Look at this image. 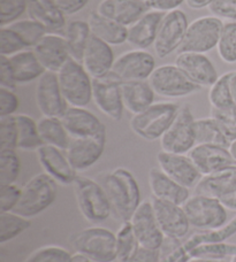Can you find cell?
<instances>
[{
  "mask_svg": "<svg viewBox=\"0 0 236 262\" xmlns=\"http://www.w3.org/2000/svg\"><path fill=\"white\" fill-rule=\"evenodd\" d=\"M17 128V149L21 151H37L43 142L37 128V122L27 114H15Z\"/></svg>",
  "mask_w": 236,
  "mask_h": 262,
  "instance_id": "e575fe53",
  "label": "cell"
},
{
  "mask_svg": "<svg viewBox=\"0 0 236 262\" xmlns=\"http://www.w3.org/2000/svg\"><path fill=\"white\" fill-rule=\"evenodd\" d=\"M28 17L43 26L49 32L63 31L67 27L66 15L60 11L55 0H29Z\"/></svg>",
  "mask_w": 236,
  "mask_h": 262,
  "instance_id": "f1b7e54d",
  "label": "cell"
},
{
  "mask_svg": "<svg viewBox=\"0 0 236 262\" xmlns=\"http://www.w3.org/2000/svg\"><path fill=\"white\" fill-rule=\"evenodd\" d=\"M115 236L117 255L116 260L119 262H127L140 245L130 221L121 223V227L115 233Z\"/></svg>",
  "mask_w": 236,
  "mask_h": 262,
  "instance_id": "60d3db41",
  "label": "cell"
},
{
  "mask_svg": "<svg viewBox=\"0 0 236 262\" xmlns=\"http://www.w3.org/2000/svg\"><path fill=\"white\" fill-rule=\"evenodd\" d=\"M87 21L90 27L91 35L105 41L106 44L117 46L127 43L128 27L101 15L97 11L89 14Z\"/></svg>",
  "mask_w": 236,
  "mask_h": 262,
  "instance_id": "1f68e13d",
  "label": "cell"
},
{
  "mask_svg": "<svg viewBox=\"0 0 236 262\" xmlns=\"http://www.w3.org/2000/svg\"><path fill=\"white\" fill-rule=\"evenodd\" d=\"M195 137L197 144H210L220 145V146L229 147L230 143L225 137L223 131L220 130L219 125L215 121L209 118L196 119L195 121Z\"/></svg>",
  "mask_w": 236,
  "mask_h": 262,
  "instance_id": "74e56055",
  "label": "cell"
},
{
  "mask_svg": "<svg viewBox=\"0 0 236 262\" xmlns=\"http://www.w3.org/2000/svg\"><path fill=\"white\" fill-rule=\"evenodd\" d=\"M22 189L15 184L0 186V213L13 212L21 198Z\"/></svg>",
  "mask_w": 236,
  "mask_h": 262,
  "instance_id": "f907efd6",
  "label": "cell"
},
{
  "mask_svg": "<svg viewBox=\"0 0 236 262\" xmlns=\"http://www.w3.org/2000/svg\"><path fill=\"white\" fill-rule=\"evenodd\" d=\"M121 83V79L113 73L92 78V101L103 114L113 121H120L124 116Z\"/></svg>",
  "mask_w": 236,
  "mask_h": 262,
  "instance_id": "7c38bea8",
  "label": "cell"
},
{
  "mask_svg": "<svg viewBox=\"0 0 236 262\" xmlns=\"http://www.w3.org/2000/svg\"><path fill=\"white\" fill-rule=\"evenodd\" d=\"M228 148H229L230 154H232V157H233V159H234V161L236 162V139L234 140V142L230 143Z\"/></svg>",
  "mask_w": 236,
  "mask_h": 262,
  "instance_id": "e7e4bbea",
  "label": "cell"
},
{
  "mask_svg": "<svg viewBox=\"0 0 236 262\" xmlns=\"http://www.w3.org/2000/svg\"><path fill=\"white\" fill-rule=\"evenodd\" d=\"M21 172L16 149H0V186L15 184Z\"/></svg>",
  "mask_w": 236,
  "mask_h": 262,
  "instance_id": "b9f144b4",
  "label": "cell"
},
{
  "mask_svg": "<svg viewBox=\"0 0 236 262\" xmlns=\"http://www.w3.org/2000/svg\"><path fill=\"white\" fill-rule=\"evenodd\" d=\"M190 227L197 230L207 231L218 229L227 223V208L221 201L205 194L190 195L182 205Z\"/></svg>",
  "mask_w": 236,
  "mask_h": 262,
  "instance_id": "52a82bcc",
  "label": "cell"
},
{
  "mask_svg": "<svg viewBox=\"0 0 236 262\" xmlns=\"http://www.w3.org/2000/svg\"><path fill=\"white\" fill-rule=\"evenodd\" d=\"M60 119L72 138L93 137L106 131L102 121L86 107L69 106Z\"/></svg>",
  "mask_w": 236,
  "mask_h": 262,
  "instance_id": "603a6c76",
  "label": "cell"
},
{
  "mask_svg": "<svg viewBox=\"0 0 236 262\" xmlns=\"http://www.w3.org/2000/svg\"><path fill=\"white\" fill-rule=\"evenodd\" d=\"M219 200L227 209L236 210V192L229 194V195H226V196H224V198H221Z\"/></svg>",
  "mask_w": 236,
  "mask_h": 262,
  "instance_id": "91938a15",
  "label": "cell"
},
{
  "mask_svg": "<svg viewBox=\"0 0 236 262\" xmlns=\"http://www.w3.org/2000/svg\"><path fill=\"white\" fill-rule=\"evenodd\" d=\"M235 233H236V215L223 227H220L218 229H213V230L203 231L201 233H196V235L191 236L185 243V247L189 252L191 251L193 247L200 246L203 244H217V243H224L227 239H229L232 236H234Z\"/></svg>",
  "mask_w": 236,
  "mask_h": 262,
  "instance_id": "d590c367",
  "label": "cell"
},
{
  "mask_svg": "<svg viewBox=\"0 0 236 262\" xmlns=\"http://www.w3.org/2000/svg\"><path fill=\"white\" fill-rule=\"evenodd\" d=\"M73 249L91 262H113L116 255V236L104 227H89L70 238Z\"/></svg>",
  "mask_w": 236,
  "mask_h": 262,
  "instance_id": "277c9868",
  "label": "cell"
},
{
  "mask_svg": "<svg viewBox=\"0 0 236 262\" xmlns=\"http://www.w3.org/2000/svg\"><path fill=\"white\" fill-rule=\"evenodd\" d=\"M121 93L125 110L133 115L145 111L155 102V92L149 81L122 82Z\"/></svg>",
  "mask_w": 236,
  "mask_h": 262,
  "instance_id": "f546056e",
  "label": "cell"
},
{
  "mask_svg": "<svg viewBox=\"0 0 236 262\" xmlns=\"http://www.w3.org/2000/svg\"><path fill=\"white\" fill-rule=\"evenodd\" d=\"M69 262H91V261L89 260V259L87 258V256H84V255H82V254L74 253L73 256H72V259H70Z\"/></svg>",
  "mask_w": 236,
  "mask_h": 262,
  "instance_id": "be15d7a7",
  "label": "cell"
},
{
  "mask_svg": "<svg viewBox=\"0 0 236 262\" xmlns=\"http://www.w3.org/2000/svg\"><path fill=\"white\" fill-rule=\"evenodd\" d=\"M149 11L145 0H102L97 7L101 15L125 27L134 25Z\"/></svg>",
  "mask_w": 236,
  "mask_h": 262,
  "instance_id": "d4e9b609",
  "label": "cell"
},
{
  "mask_svg": "<svg viewBox=\"0 0 236 262\" xmlns=\"http://www.w3.org/2000/svg\"><path fill=\"white\" fill-rule=\"evenodd\" d=\"M16 32L25 43L27 49H34L37 43L47 34L45 28L31 18H20V20L8 26Z\"/></svg>",
  "mask_w": 236,
  "mask_h": 262,
  "instance_id": "f35d334b",
  "label": "cell"
},
{
  "mask_svg": "<svg viewBox=\"0 0 236 262\" xmlns=\"http://www.w3.org/2000/svg\"><path fill=\"white\" fill-rule=\"evenodd\" d=\"M197 169L203 176L224 169L226 167L236 165L228 147L220 145L197 144L188 153Z\"/></svg>",
  "mask_w": 236,
  "mask_h": 262,
  "instance_id": "7402d4cb",
  "label": "cell"
},
{
  "mask_svg": "<svg viewBox=\"0 0 236 262\" xmlns=\"http://www.w3.org/2000/svg\"><path fill=\"white\" fill-rule=\"evenodd\" d=\"M73 254L58 245H46L35 250L23 262H69Z\"/></svg>",
  "mask_w": 236,
  "mask_h": 262,
  "instance_id": "bcb514c9",
  "label": "cell"
},
{
  "mask_svg": "<svg viewBox=\"0 0 236 262\" xmlns=\"http://www.w3.org/2000/svg\"><path fill=\"white\" fill-rule=\"evenodd\" d=\"M148 179L150 190L154 198L182 206L190 196V189L172 180L159 167L151 168Z\"/></svg>",
  "mask_w": 236,
  "mask_h": 262,
  "instance_id": "484cf974",
  "label": "cell"
},
{
  "mask_svg": "<svg viewBox=\"0 0 236 262\" xmlns=\"http://www.w3.org/2000/svg\"><path fill=\"white\" fill-rule=\"evenodd\" d=\"M164 15L165 13L151 9L146 12L134 25L128 27L127 43L136 50H146L153 46Z\"/></svg>",
  "mask_w": 236,
  "mask_h": 262,
  "instance_id": "4316f807",
  "label": "cell"
},
{
  "mask_svg": "<svg viewBox=\"0 0 236 262\" xmlns=\"http://www.w3.org/2000/svg\"><path fill=\"white\" fill-rule=\"evenodd\" d=\"M188 262H228L225 259H213V258H190Z\"/></svg>",
  "mask_w": 236,
  "mask_h": 262,
  "instance_id": "6125c7cd",
  "label": "cell"
},
{
  "mask_svg": "<svg viewBox=\"0 0 236 262\" xmlns=\"http://www.w3.org/2000/svg\"><path fill=\"white\" fill-rule=\"evenodd\" d=\"M195 121L190 106H181L176 119L160 138L163 151L180 154L190 152L196 145Z\"/></svg>",
  "mask_w": 236,
  "mask_h": 262,
  "instance_id": "30bf717a",
  "label": "cell"
},
{
  "mask_svg": "<svg viewBox=\"0 0 236 262\" xmlns=\"http://www.w3.org/2000/svg\"><path fill=\"white\" fill-rule=\"evenodd\" d=\"M29 0H0V25L9 26L27 12Z\"/></svg>",
  "mask_w": 236,
  "mask_h": 262,
  "instance_id": "7dc6e473",
  "label": "cell"
},
{
  "mask_svg": "<svg viewBox=\"0 0 236 262\" xmlns=\"http://www.w3.org/2000/svg\"><path fill=\"white\" fill-rule=\"evenodd\" d=\"M175 64L191 82L202 89L212 86L219 78L215 66L206 54L181 52L178 54Z\"/></svg>",
  "mask_w": 236,
  "mask_h": 262,
  "instance_id": "ffe728a7",
  "label": "cell"
},
{
  "mask_svg": "<svg viewBox=\"0 0 236 262\" xmlns=\"http://www.w3.org/2000/svg\"><path fill=\"white\" fill-rule=\"evenodd\" d=\"M196 193L221 199L236 192V165L205 175L195 188Z\"/></svg>",
  "mask_w": 236,
  "mask_h": 262,
  "instance_id": "83f0119b",
  "label": "cell"
},
{
  "mask_svg": "<svg viewBox=\"0 0 236 262\" xmlns=\"http://www.w3.org/2000/svg\"><path fill=\"white\" fill-rule=\"evenodd\" d=\"M0 149H17L15 115L0 118Z\"/></svg>",
  "mask_w": 236,
  "mask_h": 262,
  "instance_id": "681fc988",
  "label": "cell"
},
{
  "mask_svg": "<svg viewBox=\"0 0 236 262\" xmlns=\"http://www.w3.org/2000/svg\"><path fill=\"white\" fill-rule=\"evenodd\" d=\"M106 146V131L93 137L72 138L66 149L69 162L77 172L86 171L96 165Z\"/></svg>",
  "mask_w": 236,
  "mask_h": 262,
  "instance_id": "9a60e30c",
  "label": "cell"
},
{
  "mask_svg": "<svg viewBox=\"0 0 236 262\" xmlns=\"http://www.w3.org/2000/svg\"><path fill=\"white\" fill-rule=\"evenodd\" d=\"M31 226L30 219L15 212L0 213V244L15 239Z\"/></svg>",
  "mask_w": 236,
  "mask_h": 262,
  "instance_id": "8d00e7d4",
  "label": "cell"
},
{
  "mask_svg": "<svg viewBox=\"0 0 236 262\" xmlns=\"http://www.w3.org/2000/svg\"><path fill=\"white\" fill-rule=\"evenodd\" d=\"M36 105L43 116L61 118L69 107L61 92L58 74L45 72L36 84Z\"/></svg>",
  "mask_w": 236,
  "mask_h": 262,
  "instance_id": "5bb4252c",
  "label": "cell"
},
{
  "mask_svg": "<svg viewBox=\"0 0 236 262\" xmlns=\"http://www.w3.org/2000/svg\"><path fill=\"white\" fill-rule=\"evenodd\" d=\"M224 22L214 15L201 16L189 23L179 53L192 52L205 54L217 49Z\"/></svg>",
  "mask_w": 236,
  "mask_h": 262,
  "instance_id": "9c48e42d",
  "label": "cell"
},
{
  "mask_svg": "<svg viewBox=\"0 0 236 262\" xmlns=\"http://www.w3.org/2000/svg\"><path fill=\"white\" fill-rule=\"evenodd\" d=\"M151 11L168 13L179 9L186 0H145Z\"/></svg>",
  "mask_w": 236,
  "mask_h": 262,
  "instance_id": "9f6ffc18",
  "label": "cell"
},
{
  "mask_svg": "<svg viewBox=\"0 0 236 262\" xmlns=\"http://www.w3.org/2000/svg\"><path fill=\"white\" fill-rule=\"evenodd\" d=\"M148 81L155 95L168 99L185 98L202 90V88L191 82L176 64L171 63L157 66Z\"/></svg>",
  "mask_w": 236,
  "mask_h": 262,
  "instance_id": "ba28073f",
  "label": "cell"
},
{
  "mask_svg": "<svg viewBox=\"0 0 236 262\" xmlns=\"http://www.w3.org/2000/svg\"><path fill=\"white\" fill-rule=\"evenodd\" d=\"M188 26L187 15L181 9L165 13L153 44L154 52L159 59H165L174 52H179L185 40Z\"/></svg>",
  "mask_w": 236,
  "mask_h": 262,
  "instance_id": "8fae6325",
  "label": "cell"
},
{
  "mask_svg": "<svg viewBox=\"0 0 236 262\" xmlns=\"http://www.w3.org/2000/svg\"><path fill=\"white\" fill-rule=\"evenodd\" d=\"M16 86L17 84L8 57H0V88L15 90Z\"/></svg>",
  "mask_w": 236,
  "mask_h": 262,
  "instance_id": "db71d44e",
  "label": "cell"
},
{
  "mask_svg": "<svg viewBox=\"0 0 236 262\" xmlns=\"http://www.w3.org/2000/svg\"><path fill=\"white\" fill-rule=\"evenodd\" d=\"M153 210L165 236L182 239L190 230V223L181 205L169 203L157 198L151 199Z\"/></svg>",
  "mask_w": 236,
  "mask_h": 262,
  "instance_id": "d6986e66",
  "label": "cell"
},
{
  "mask_svg": "<svg viewBox=\"0 0 236 262\" xmlns=\"http://www.w3.org/2000/svg\"><path fill=\"white\" fill-rule=\"evenodd\" d=\"M157 68L155 59L146 50H130L115 59L112 73L122 82L148 81Z\"/></svg>",
  "mask_w": 236,
  "mask_h": 262,
  "instance_id": "4fadbf2b",
  "label": "cell"
},
{
  "mask_svg": "<svg viewBox=\"0 0 236 262\" xmlns=\"http://www.w3.org/2000/svg\"><path fill=\"white\" fill-rule=\"evenodd\" d=\"M74 194L82 216L90 223H102L112 216V206L98 181L77 176L73 183Z\"/></svg>",
  "mask_w": 236,
  "mask_h": 262,
  "instance_id": "3957f363",
  "label": "cell"
},
{
  "mask_svg": "<svg viewBox=\"0 0 236 262\" xmlns=\"http://www.w3.org/2000/svg\"><path fill=\"white\" fill-rule=\"evenodd\" d=\"M56 182L46 172H41L27 182L21 198L13 212L27 219L38 216L51 207L56 198Z\"/></svg>",
  "mask_w": 236,
  "mask_h": 262,
  "instance_id": "5b68a950",
  "label": "cell"
},
{
  "mask_svg": "<svg viewBox=\"0 0 236 262\" xmlns=\"http://www.w3.org/2000/svg\"><path fill=\"white\" fill-rule=\"evenodd\" d=\"M98 182L105 190L112 206V213L121 223L130 221L141 205V190L133 172L125 167L99 175Z\"/></svg>",
  "mask_w": 236,
  "mask_h": 262,
  "instance_id": "6da1fadb",
  "label": "cell"
},
{
  "mask_svg": "<svg viewBox=\"0 0 236 262\" xmlns=\"http://www.w3.org/2000/svg\"><path fill=\"white\" fill-rule=\"evenodd\" d=\"M160 262H188L190 259L189 252L181 239L165 236L162 246L159 247Z\"/></svg>",
  "mask_w": 236,
  "mask_h": 262,
  "instance_id": "f6af8a7d",
  "label": "cell"
},
{
  "mask_svg": "<svg viewBox=\"0 0 236 262\" xmlns=\"http://www.w3.org/2000/svg\"><path fill=\"white\" fill-rule=\"evenodd\" d=\"M229 78L230 72L225 73L219 76L213 85L210 86L207 98L212 108H227L234 105L229 88Z\"/></svg>",
  "mask_w": 236,
  "mask_h": 262,
  "instance_id": "7bdbcfd3",
  "label": "cell"
},
{
  "mask_svg": "<svg viewBox=\"0 0 236 262\" xmlns=\"http://www.w3.org/2000/svg\"><path fill=\"white\" fill-rule=\"evenodd\" d=\"M28 50L18 35L8 26L0 29V57H12V55Z\"/></svg>",
  "mask_w": 236,
  "mask_h": 262,
  "instance_id": "c3c4849f",
  "label": "cell"
},
{
  "mask_svg": "<svg viewBox=\"0 0 236 262\" xmlns=\"http://www.w3.org/2000/svg\"><path fill=\"white\" fill-rule=\"evenodd\" d=\"M210 116L213 119L229 143L236 139V106L232 105L227 108H212Z\"/></svg>",
  "mask_w": 236,
  "mask_h": 262,
  "instance_id": "ee69618b",
  "label": "cell"
},
{
  "mask_svg": "<svg viewBox=\"0 0 236 262\" xmlns=\"http://www.w3.org/2000/svg\"><path fill=\"white\" fill-rule=\"evenodd\" d=\"M229 88H230V93H232L233 102H234V105L236 106V70L230 72Z\"/></svg>",
  "mask_w": 236,
  "mask_h": 262,
  "instance_id": "94428289",
  "label": "cell"
},
{
  "mask_svg": "<svg viewBox=\"0 0 236 262\" xmlns=\"http://www.w3.org/2000/svg\"><path fill=\"white\" fill-rule=\"evenodd\" d=\"M37 128L43 144L51 145L64 151L68 148L72 137L67 133L60 118L43 116L37 121Z\"/></svg>",
  "mask_w": 236,
  "mask_h": 262,
  "instance_id": "d6a6232c",
  "label": "cell"
},
{
  "mask_svg": "<svg viewBox=\"0 0 236 262\" xmlns=\"http://www.w3.org/2000/svg\"><path fill=\"white\" fill-rule=\"evenodd\" d=\"M8 59L17 85H25L38 81L46 72L32 49L23 50L12 57H8Z\"/></svg>",
  "mask_w": 236,
  "mask_h": 262,
  "instance_id": "4dcf8cb0",
  "label": "cell"
},
{
  "mask_svg": "<svg viewBox=\"0 0 236 262\" xmlns=\"http://www.w3.org/2000/svg\"><path fill=\"white\" fill-rule=\"evenodd\" d=\"M207 9L221 20L236 21V0H212Z\"/></svg>",
  "mask_w": 236,
  "mask_h": 262,
  "instance_id": "816d5d0a",
  "label": "cell"
},
{
  "mask_svg": "<svg viewBox=\"0 0 236 262\" xmlns=\"http://www.w3.org/2000/svg\"><path fill=\"white\" fill-rule=\"evenodd\" d=\"M20 106V99L14 90L0 88V118L15 115Z\"/></svg>",
  "mask_w": 236,
  "mask_h": 262,
  "instance_id": "f5cc1de1",
  "label": "cell"
},
{
  "mask_svg": "<svg viewBox=\"0 0 236 262\" xmlns=\"http://www.w3.org/2000/svg\"><path fill=\"white\" fill-rule=\"evenodd\" d=\"M229 262H236V256H234V258L230 259V261H229Z\"/></svg>",
  "mask_w": 236,
  "mask_h": 262,
  "instance_id": "03108f58",
  "label": "cell"
},
{
  "mask_svg": "<svg viewBox=\"0 0 236 262\" xmlns=\"http://www.w3.org/2000/svg\"><path fill=\"white\" fill-rule=\"evenodd\" d=\"M212 0H186V4L191 9H203L209 7Z\"/></svg>",
  "mask_w": 236,
  "mask_h": 262,
  "instance_id": "680465c9",
  "label": "cell"
},
{
  "mask_svg": "<svg viewBox=\"0 0 236 262\" xmlns=\"http://www.w3.org/2000/svg\"><path fill=\"white\" fill-rule=\"evenodd\" d=\"M217 52L225 63H236V21L224 22Z\"/></svg>",
  "mask_w": 236,
  "mask_h": 262,
  "instance_id": "ab89813d",
  "label": "cell"
},
{
  "mask_svg": "<svg viewBox=\"0 0 236 262\" xmlns=\"http://www.w3.org/2000/svg\"><path fill=\"white\" fill-rule=\"evenodd\" d=\"M32 51L46 72L58 73L70 59L65 36L55 34V32H47Z\"/></svg>",
  "mask_w": 236,
  "mask_h": 262,
  "instance_id": "44dd1931",
  "label": "cell"
},
{
  "mask_svg": "<svg viewBox=\"0 0 236 262\" xmlns=\"http://www.w3.org/2000/svg\"><path fill=\"white\" fill-rule=\"evenodd\" d=\"M90 0H55L56 5L66 16L74 15L81 12Z\"/></svg>",
  "mask_w": 236,
  "mask_h": 262,
  "instance_id": "6f0895ef",
  "label": "cell"
},
{
  "mask_svg": "<svg viewBox=\"0 0 236 262\" xmlns=\"http://www.w3.org/2000/svg\"><path fill=\"white\" fill-rule=\"evenodd\" d=\"M36 154L44 172L51 176L56 183L61 185H73L78 175L72 163L69 162L66 151L43 144L37 149Z\"/></svg>",
  "mask_w": 236,
  "mask_h": 262,
  "instance_id": "ac0fdd59",
  "label": "cell"
},
{
  "mask_svg": "<svg viewBox=\"0 0 236 262\" xmlns=\"http://www.w3.org/2000/svg\"><path fill=\"white\" fill-rule=\"evenodd\" d=\"M91 30L88 21H70L65 29V38L67 41L70 58L81 62L84 51L90 40Z\"/></svg>",
  "mask_w": 236,
  "mask_h": 262,
  "instance_id": "836d02e7",
  "label": "cell"
},
{
  "mask_svg": "<svg viewBox=\"0 0 236 262\" xmlns=\"http://www.w3.org/2000/svg\"><path fill=\"white\" fill-rule=\"evenodd\" d=\"M127 262H160L159 250L149 249V247L139 245L134 254Z\"/></svg>",
  "mask_w": 236,
  "mask_h": 262,
  "instance_id": "11a10c76",
  "label": "cell"
},
{
  "mask_svg": "<svg viewBox=\"0 0 236 262\" xmlns=\"http://www.w3.org/2000/svg\"><path fill=\"white\" fill-rule=\"evenodd\" d=\"M181 106L172 101L154 102L149 108L131 116V131L148 142L160 140L176 119Z\"/></svg>",
  "mask_w": 236,
  "mask_h": 262,
  "instance_id": "7a4b0ae2",
  "label": "cell"
},
{
  "mask_svg": "<svg viewBox=\"0 0 236 262\" xmlns=\"http://www.w3.org/2000/svg\"><path fill=\"white\" fill-rule=\"evenodd\" d=\"M61 92L69 106L87 107L92 101V77L83 64L70 58L58 73Z\"/></svg>",
  "mask_w": 236,
  "mask_h": 262,
  "instance_id": "8992f818",
  "label": "cell"
},
{
  "mask_svg": "<svg viewBox=\"0 0 236 262\" xmlns=\"http://www.w3.org/2000/svg\"><path fill=\"white\" fill-rule=\"evenodd\" d=\"M115 58L112 46L91 36L84 51L81 63L92 78H101L112 73Z\"/></svg>",
  "mask_w": 236,
  "mask_h": 262,
  "instance_id": "cb8c5ba5",
  "label": "cell"
},
{
  "mask_svg": "<svg viewBox=\"0 0 236 262\" xmlns=\"http://www.w3.org/2000/svg\"><path fill=\"white\" fill-rule=\"evenodd\" d=\"M130 223L140 245L159 250L165 235L155 217L151 201H142L131 216Z\"/></svg>",
  "mask_w": 236,
  "mask_h": 262,
  "instance_id": "e0dca14e",
  "label": "cell"
},
{
  "mask_svg": "<svg viewBox=\"0 0 236 262\" xmlns=\"http://www.w3.org/2000/svg\"><path fill=\"white\" fill-rule=\"evenodd\" d=\"M158 167L165 174L188 189H195L203 175L188 154L160 151L157 154Z\"/></svg>",
  "mask_w": 236,
  "mask_h": 262,
  "instance_id": "2e32d148",
  "label": "cell"
}]
</instances>
